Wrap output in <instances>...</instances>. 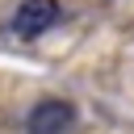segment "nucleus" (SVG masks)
<instances>
[{
	"instance_id": "1",
	"label": "nucleus",
	"mask_w": 134,
	"mask_h": 134,
	"mask_svg": "<svg viewBox=\"0 0 134 134\" xmlns=\"http://www.w3.org/2000/svg\"><path fill=\"white\" fill-rule=\"evenodd\" d=\"M75 126V105L71 100H59V96H46L29 109L25 117V130L29 134H67Z\"/></svg>"
},
{
	"instance_id": "2",
	"label": "nucleus",
	"mask_w": 134,
	"mask_h": 134,
	"mask_svg": "<svg viewBox=\"0 0 134 134\" xmlns=\"http://www.w3.org/2000/svg\"><path fill=\"white\" fill-rule=\"evenodd\" d=\"M54 21H59V4H54V0H21L17 13H13V29H17L21 38H38V34H46Z\"/></svg>"
}]
</instances>
